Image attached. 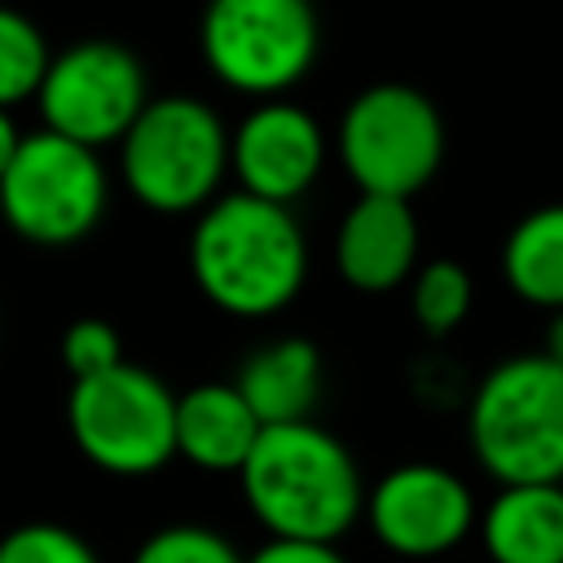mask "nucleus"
Returning a JSON list of instances; mask_svg holds the SVG:
<instances>
[{
    "label": "nucleus",
    "instance_id": "obj_1",
    "mask_svg": "<svg viewBox=\"0 0 563 563\" xmlns=\"http://www.w3.org/2000/svg\"><path fill=\"white\" fill-rule=\"evenodd\" d=\"M189 277L224 317L268 321L286 312L308 282V238L295 207L246 189L211 198L189 229Z\"/></svg>",
    "mask_w": 563,
    "mask_h": 563
},
{
    "label": "nucleus",
    "instance_id": "obj_2",
    "mask_svg": "<svg viewBox=\"0 0 563 563\" xmlns=\"http://www.w3.org/2000/svg\"><path fill=\"white\" fill-rule=\"evenodd\" d=\"M238 484L268 537L343 541L365 515V479L352 449L312 418L264 427Z\"/></svg>",
    "mask_w": 563,
    "mask_h": 563
},
{
    "label": "nucleus",
    "instance_id": "obj_3",
    "mask_svg": "<svg viewBox=\"0 0 563 563\" xmlns=\"http://www.w3.org/2000/svg\"><path fill=\"white\" fill-rule=\"evenodd\" d=\"M123 189L154 216H198L224 194L229 128L202 97H150L119 136Z\"/></svg>",
    "mask_w": 563,
    "mask_h": 563
},
{
    "label": "nucleus",
    "instance_id": "obj_4",
    "mask_svg": "<svg viewBox=\"0 0 563 563\" xmlns=\"http://www.w3.org/2000/svg\"><path fill=\"white\" fill-rule=\"evenodd\" d=\"M466 440L497 484L563 479V365L545 352L497 361L466 400Z\"/></svg>",
    "mask_w": 563,
    "mask_h": 563
},
{
    "label": "nucleus",
    "instance_id": "obj_5",
    "mask_svg": "<svg viewBox=\"0 0 563 563\" xmlns=\"http://www.w3.org/2000/svg\"><path fill=\"white\" fill-rule=\"evenodd\" d=\"M334 158L356 194L413 198L422 194L449 150L435 101L400 79L361 88L334 123Z\"/></svg>",
    "mask_w": 563,
    "mask_h": 563
},
{
    "label": "nucleus",
    "instance_id": "obj_6",
    "mask_svg": "<svg viewBox=\"0 0 563 563\" xmlns=\"http://www.w3.org/2000/svg\"><path fill=\"white\" fill-rule=\"evenodd\" d=\"M198 53L238 97H290L321 57V22L312 0H207Z\"/></svg>",
    "mask_w": 563,
    "mask_h": 563
},
{
    "label": "nucleus",
    "instance_id": "obj_7",
    "mask_svg": "<svg viewBox=\"0 0 563 563\" xmlns=\"http://www.w3.org/2000/svg\"><path fill=\"white\" fill-rule=\"evenodd\" d=\"M66 427L97 471L145 479L176 457V391L154 369L119 361L101 374L70 378Z\"/></svg>",
    "mask_w": 563,
    "mask_h": 563
},
{
    "label": "nucleus",
    "instance_id": "obj_8",
    "mask_svg": "<svg viewBox=\"0 0 563 563\" xmlns=\"http://www.w3.org/2000/svg\"><path fill=\"white\" fill-rule=\"evenodd\" d=\"M110 202V176L92 145H79L53 128L18 141L0 172V216L35 246L84 242Z\"/></svg>",
    "mask_w": 563,
    "mask_h": 563
},
{
    "label": "nucleus",
    "instance_id": "obj_9",
    "mask_svg": "<svg viewBox=\"0 0 563 563\" xmlns=\"http://www.w3.org/2000/svg\"><path fill=\"white\" fill-rule=\"evenodd\" d=\"M150 101V79L141 57L114 40H79L48 57L35 106L44 128L79 145H119L132 119Z\"/></svg>",
    "mask_w": 563,
    "mask_h": 563
},
{
    "label": "nucleus",
    "instance_id": "obj_10",
    "mask_svg": "<svg viewBox=\"0 0 563 563\" xmlns=\"http://www.w3.org/2000/svg\"><path fill=\"white\" fill-rule=\"evenodd\" d=\"M361 523L369 537L409 563L444 559L466 537H475L479 501L471 484L444 462H400L365 484V515Z\"/></svg>",
    "mask_w": 563,
    "mask_h": 563
},
{
    "label": "nucleus",
    "instance_id": "obj_11",
    "mask_svg": "<svg viewBox=\"0 0 563 563\" xmlns=\"http://www.w3.org/2000/svg\"><path fill=\"white\" fill-rule=\"evenodd\" d=\"M334 158V141L325 136L321 119L290 101L264 97L229 128V176L238 189L295 207L321 180L325 163Z\"/></svg>",
    "mask_w": 563,
    "mask_h": 563
},
{
    "label": "nucleus",
    "instance_id": "obj_12",
    "mask_svg": "<svg viewBox=\"0 0 563 563\" xmlns=\"http://www.w3.org/2000/svg\"><path fill=\"white\" fill-rule=\"evenodd\" d=\"M330 264L343 286L361 295H387L409 286L422 264V229L413 216V198L356 194V202L339 216Z\"/></svg>",
    "mask_w": 563,
    "mask_h": 563
},
{
    "label": "nucleus",
    "instance_id": "obj_13",
    "mask_svg": "<svg viewBox=\"0 0 563 563\" xmlns=\"http://www.w3.org/2000/svg\"><path fill=\"white\" fill-rule=\"evenodd\" d=\"M475 537L488 563H563V479L497 484Z\"/></svg>",
    "mask_w": 563,
    "mask_h": 563
},
{
    "label": "nucleus",
    "instance_id": "obj_14",
    "mask_svg": "<svg viewBox=\"0 0 563 563\" xmlns=\"http://www.w3.org/2000/svg\"><path fill=\"white\" fill-rule=\"evenodd\" d=\"M264 422L238 383H194L176 396V457L207 475H238Z\"/></svg>",
    "mask_w": 563,
    "mask_h": 563
},
{
    "label": "nucleus",
    "instance_id": "obj_15",
    "mask_svg": "<svg viewBox=\"0 0 563 563\" xmlns=\"http://www.w3.org/2000/svg\"><path fill=\"white\" fill-rule=\"evenodd\" d=\"M238 391L246 396V405L255 409V418L264 427L273 422H299L312 418L321 387H325V365L312 339L303 334H286L273 339L264 347H255L238 374H233Z\"/></svg>",
    "mask_w": 563,
    "mask_h": 563
},
{
    "label": "nucleus",
    "instance_id": "obj_16",
    "mask_svg": "<svg viewBox=\"0 0 563 563\" xmlns=\"http://www.w3.org/2000/svg\"><path fill=\"white\" fill-rule=\"evenodd\" d=\"M501 282L528 308H563V202H541L510 224L501 242Z\"/></svg>",
    "mask_w": 563,
    "mask_h": 563
},
{
    "label": "nucleus",
    "instance_id": "obj_17",
    "mask_svg": "<svg viewBox=\"0 0 563 563\" xmlns=\"http://www.w3.org/2000/svg\"><path fill=\"white\" fill-rule=\"evenodd\" d=\"M475 308V282L457 260H422L409 277V317L422 334H453Z\"/></svg>",
    "mask_w": 563,
    "mask_h": 563
},
{
    "label": "nucleus",
    "instance_id": "obj_18",
    "mask_svg": "<svg viewBox=\"0 0 563 563\" xmlns=\"http://www.w3.org/2000/svg\"><path fill=\"white\" fill-rule=\"evenodd\" d=\"M48 57L53 53H48L44 31L26 13H18L0 0V106L4 110L35 101L40 79L48 70Z\"/></svg>",
    "mask_w": 563,
    "mask_h": 563
},
{
    "label": "nucleus",
    "instance_id": "obj_19",
    "mask_svg": "<svg viewBox=\"0 0 563 563\" xmlns=\"http://www.w3.org/2000/svg\"><path fill=\"white\" fill-rule=\"evenodd\" d=\"M132 563H246V554L207 523H167L136 545Z\"/></svg>",
    "mask_w": 563,
    "mask_h": 563
},
{
    "label": "nucleus",
    "instance_id": "obj_20",
    "mask_svg": "<svg viewBox=\"0 0 563 563\" xmlns=\"http://www.w3.org/2000/svg\"><path fill=\"white\" fill-rule=\"evenodd\" d=\"M0 563H101L97 550L62 523H22L0 537Z\"/></svg>",
    "mask_w": 563,
    "mask_h": 563
},
{
    "label": "nucleus",
    "instance_id": "obj_21",
    "mask_svg": "<svg viewBox=\"0 0 563 563\" xmlns=\"http://www.w3.org/2000/svg\"><path fill=\"white\" fill-rule=\"evenodd\" d=\"M123 361V343H119V330L101 317H79L66 325L62 334V365L70 378H88V374H101L110 365Z\"/></svg>",
    "mask_w": 563,
    "mask_h": 563
},
{
    "label": "nucleus",
    "instance_id": "obj_22",
    "mask_svg": "<svg viewBox=\"0 0 563 563\" xmlns=\"http://www.w3.org/2000/svg\"><path fill=\"white\" fill-rule=\"evenodd\" d=\"M246 563H347L339 541H299V537H268L246 554Z\"/></svg>",
    "mask_w": 563,
    "mask_h": 563
},
{
    "label": "nucleus",
    "instance_id": "obj_23",
    "mask_svg": "<svg viewBox=\"0 0 563 563\" xmlns=\"http://www.w3.org/2000/svg\"><path fill=\"white\" fill-rule=\"evenodd\" d=\"M18 141H22V132H18V123H13V114L0 106V172L9 167V158H13V150H18Z\"/></svg>",
    "mask_w": 563,
    "mask_h": 563
},
{
    "label": "nucleus",
    "instance_id": "obj_24",
    "mask_svg": "<svg viewBox=\"0 0 563 563\" xmlns=\"http://www.w3.org/2000/svg\"><path fill=\"white\" fill-rule=\"evenodd\" d=\"M541 352L563 365V308L550 312V321H545V347H541Z\"/></svg>",
    "mask_w": 563,
    "mask_h": 563
}]
</instances>
